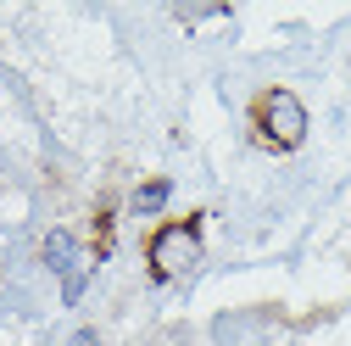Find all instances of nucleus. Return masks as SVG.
Returning <instances> with one entry per match:
<instances>
[{
  "mask_svg": "<svg viewBox=\"0 0 351 346\" xmlns=\"http://www.w3.org/2000/svg\"><path fill=\"white\" fill-rule=\"evenodd\" d=\"M251 128L268 151H295L306 140V106L290 90H262L251 101Z\"/></svg>",
  "mask_w": 351,
  "mask_h": 346,
  "instance_id": "2",
  "label": "nucleus"
},
{
  "mask_svg": "<svg viewBox=\"0 0 351 346\" xmlns=\"http://www.w3.org/2000/svg\"><path fill=\"white\" fill-rule=\"evenodd\" d=\"M73 251H78L73 235H67V229H51V235H45V268L67 274V268H73Z\"/></svg>",
  "mask_w": 351,
  "mask_h": 346,
  "instance_id": "3",
  "label": "nucleus"
},
{
  "mask_svg": "<svg viewBox=\"0 0 351 346\" xmlns=\"http://www.w3.org/2000/svg\"><path fill=\"white\" fill-rule=\"evenodd\" d=\"M73 346H95V330H78V335H73Z\"/></svg>",
  "mask_w": 351,
  "mask_h": 346,
  "instance_id": "5",
  "label": "nucleus"
},
{
  "mask_svg": "<svg viewBox=\"0 0 351 346\" xmlns=\"http://www.w3.org/2000/svg\"><path fill=\"white\" fill-rule=\"evenodd\" d=\"M145 263H151V279H184L195 263H201V218H173L162 224L151 240H145Z\"/></svg>",
  "mask_w": 351,
  "mask_h": 346,
  "instance_id": "1",
  "label": "nucleus"
},
{
  "mask_svg": "<svg viewBox=\"0 0 351 346\" xmlns=\"http://www.w3.org/2000/svg\"><path fill=\"white\" fill-rule=\"evenodd\" d=\"M167 196H173V185H167V179H145V185L134 190V212H162V207H167Z\"/></svg>",
  "mask_w": 351,
  "mask_h": 346,
  "instance_id": "4",
  "label": "nucleus"
}]
</instances>
